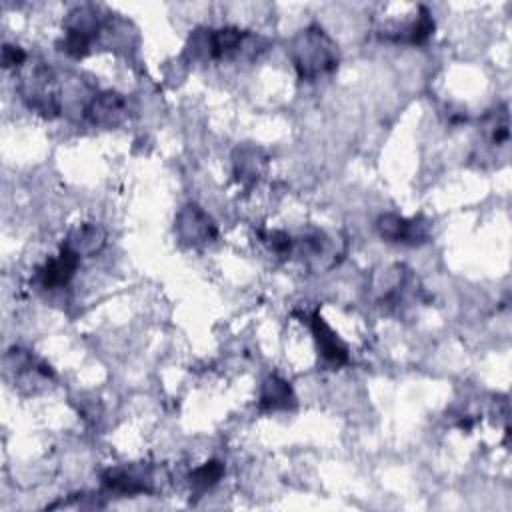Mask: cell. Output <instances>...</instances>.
<instances>
[{"instance_id": "6da1fadb", "label": "cell", "mask_w": 512, "mask_h": 512, "mask_svg": "<svg viewBox=\"0 0 512 512\" xmlns=\"http://www.w3.org/2000/svg\"><path fill=\"white\" fill-rule=\"evenodd\" d=\"M268 40L240 30L236 26L224 28H198L190 34L186 44V56L194 60H230L238 56L254 58L266 50Z\"/></svg>"}, {"instance_id": "7a4b0ae2", "label": "cell", "mask_w": 512, "mask_h": 512, "mask_svg": "<svg viewBox=\"0 0 512 512\" xmlns=\"http://www.w3.org/2000/svg\"><path fill=\"white\" fill-rule=\"evenodd\" d=\"M288 56L300 80L314 82L322 76L332 74L340 64V52L330 34L318 26L310 24L300 30L288 44Z\"/></svg>"}, {"instance_id": "3957f363", "label": "cell", "mask_w": 512, "mask_h": 512, "mask_svg": "<svg viewBox=\"0 0 512 512\" xmlns=\"http://www.w3.org/2000/svg\"><path fill=\"white\" fill-rule=\"evenodd\" d=\"M26 106L44 118H56L62 112V92L54 70L46 64L34 66L18 84Z\"/></svg>"}, {"instance_id": "277c9868", "label": "cell", "mask_w": 512, "mask_h": 512, "mask_svg": "<svg viewBox=\"0 0 512 512\" xmlns=\"http://www.w3.org/2000/svg\"><path fill=\"white\" fill-rule=\"evenodd\" d=\"M156 468L150 464H124L102 472V486L114 494L134 496L156 492Z\"/></svg>"}, {"instance_id": "5b68a950", "label": "cell", "mask_w": 512, "mask_h": 512, "mask_svg": "<svg viewBox=\"0 0 512 512\" xmlns=\"http://www.w3.org/2000/svg\"><path fill=\"white\" fill-rule=\"evenodd\" d=\"M174 234L184 246H204L218 236L216 222L198 204H186L174 218Z\"/></svg>"}, {"instance_id": "8992f818", "label": "cell", "mask_w": 512, "mask_h": 512, "mask_svg": "<svg viewBox=\"0 0 512 512\" xmlns=\"http://www.w3.org/2000/svg\"><path fill=\"white\" fill-rule=\"evenodd\" d=\"M430 222L422 216L404 218L400 214H382L376 220V228L382 240L404 246H420L430 238Z\"/></svg>"}, {"instance_id": "52a82bcc", "label": "cell", "mask_w": 512, "mask_h": 512, "mask_svg": "<svg viewBox=\"0 0 512 512\" xmlns=\"http://www.w3.org/2000/svg\"><path fill=\"white\" fill-rule=\"evenodd\" d=\"M298 254L308 268L322 272L338 264V258L342 254V242L332 234L316 230L298 240Z\"/></svg>"}, {"instance_id": "ba28073f", "label": "cell", "mask_w": 512, "mask_h": 512, "mask_svg": "<svg viewBox=\"0 0 512 512\" xmlns=\"http://www.w3.org/2000/svg\"><path fill=\"white\" fill-rule=\"evenodd\" d=\"M128 116V102L116 90L94 94L84 106V118L98 128H116Z\"/></svg>"}, {"instance_id": "9c48e42d", "label": "cell", "mask_w": 512, "mask_h": 512, "mask_svg": "<svg viewBox=\"0 0 512 512\" xmlns=\"http://www.w3.org/2000/svg\"><path fill=\"white\" fill-rule=\"evenodd\" d=\"M310 330L314 336V344L318 350V358L328 368H340L344 366L350 356L344 342L338 338V334L328 326V322L322 318L318 310L310 314Z\"/></svg>"}, {"instance_id": "30bf717a", "label": "cell", "mask_w": 512, "mask_h": 512, "mask_svg": "<svg viewBox=\"0 0 512 512\" xmlns=\"http://www.w3.org/2000/svg\"><path fill=\"white\" fill-rule=\"evenodd\" d=\"M80 256L70 250L68 246H60V252L46 260L44 266L38 270V282L46 290H58L68 286V282L74 278L78 266H80Z\"/></svg>"}, {"instance_id": "8fae6325", "label": "cell", "mask_w": 512, "mask_h": 512, "mask_svg": "<svg viewBox=\"0 0 512 512\" xmlns=\"http://www.w3.org/2000/svg\"><path fill=\"white\" fill-rule=\"evenodd\" d=\"M266 162H268V156L264 154L262 148H256V146L236 148V152L232 156L236 182L246 188L256 184L266 170Z\"/></svg>"}, {"instance_id": "7c38bea8", "label": "cell", "mask_w": 512, "mask_h": 512, "mask_svg": "<svg viewBox=\"0 0 512 512\" xmlns=\"http://www.w3.org/2000/svg\"><path fill=\"white\" fill-rule=\"evenodd\" d=\"M294 406H296V394L290 382L278 374L266 376L260 386L258 408L264 412H276V410H292Z\"/></svg>"}, {"instance_id": "4fadbf2b", "label": "cell", "mask_w": 512, "mask_h": 512, "mask_svg": "<svg viewBox=\"0 0 512 512\" xmlns=\"http://www.w3.org/2000/svg\"><path fill=\"white\" fill-rule=\"evenodd\" d=\"M106 244V232L92 222H84L78 224L76 228H72L64 240V246H68L70 250H74L80 258L84 256H94L96 252H100Z\"/></svg>"}, {"instance_id": "5bb4252c", "label": "cell", "mask_w": 512, "mask_h": 512, "mask_svg": "<svg viewBox=\"0 0 512 512\" xmlns=\"http://www.w3.org/2000/svg\"><path fill=\"white\" fill-rule=\"evenodd\" d=\"M480 134L492 148H506L510 140V126H508V108L502 104L500 108L492 110L490 114L484 116Z\"/></svg>"}, {"instance_id": "9a60e30c", "label": "cell", "mask_w": 512, "mask_h": 512, "mask_svg": "<svg viewBox=\"0 0 512 512\" xmlns=\"http://www.w3.org/2000/svg\"><path fill=\"white\" fill-rule=\"evenodd\" d=\"M434 32V18L428 12V8L418 6L416 16L400 30V34L394 38L396 42H408V44H424Z\"/></svg>"}, {"instance_id": "2e32d148", "label": "cell", "mask_w": 512, "mask_h": 512, "mask_svg": "<svg viewBox=\"0 0 512 512\" xmlns=\"http://www.w3.org/2000/svg\"><path fill=\"white\" fill-rule=\"evenodd\" d=\"M222 476H224V464L220 460H208V462L200 464L188 476V484H190L192 494L202 496L212 486H216Z\"/></svg>"}, {"instance_id": "e0dca14e", "label": "cell", "mask_w": 512, "mask_h": 512, "mask_svg": "<svg viewBox=\"0 0 512 512\" xmlns=\"http://www.w3.org/2000/svg\"><path fill=\"white\" fill-rule=\"evenodd\" d=\"M262 242L268 246L270 252L278 254V256H290L294 250V240L290 234L282 232V230H272V232H260Z\"/></svg>"}, {"instance_id": "ac0fdd59", "label": "cell", "mask_w": 512, "mask_h": 512, "mask_svg": "<svg viewBox=\"0 0 512 512\" xmlns=\"http://www.w3.org/2000/svg\"><path fill=\"white\" fill-rule=\"evenodd\" d=\"M26 62V52L20 46L4 44L2 48V66L4 68H18Z\"/></svg>"}]
</instances>
